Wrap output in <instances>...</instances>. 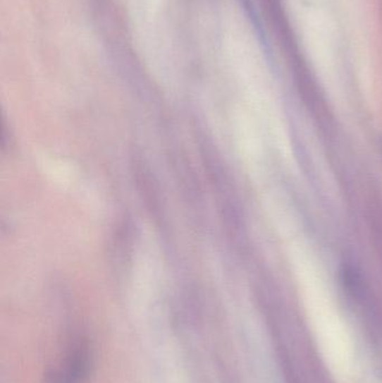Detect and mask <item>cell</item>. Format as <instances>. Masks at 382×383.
Segmentation results:
<instances>
[]
</instances>
